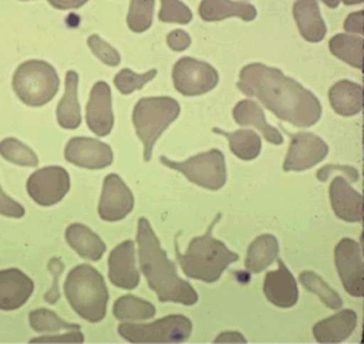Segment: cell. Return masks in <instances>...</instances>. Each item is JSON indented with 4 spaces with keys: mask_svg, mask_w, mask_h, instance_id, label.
I'll return each instance as SVG.
<instances>
[{
    "mask_svg": "<svg viewBox=\"0 0 364 344\" xmlns=\"http://www.w3.org/2000/svg\"><path fill=\"white\" fill-rule=\"evenodd\" d=\"M172 82L175 90L185 97L203 95L218 85L219 72L206 61L182 57L173 64Z\"/></svg>",
    "mask_w": 364,
    "mask_h": 344,
    "instance_id": "obj_9",
    "label": "cell"
},
{
    "mask_svg": "<svg viewBox=\"0 0 364 344\" xmlns=\"http://www.w3.org/2000/svg\"><path fill=\"white\" fill-rule=\"evenodd\" d=\"M328 102L336 114L353 117L363 109V87L351 80H340L328 90Z\"/></svg>",
    "mask_w": 364,
    "mask_h": 344,
    "instance_id": "obj_26",
    "label": "cell"
},
{
    "mask_svg": "<svg viewBox=\"0 0 364 344\" xmlns=\"http://www.w3.org/2000/svg\"><path fill=\"white\" fill-rule=\"evenodd\" d=\"M158 18L162 23L188 24L192 20V10L181 0H161Z\"/></svg>",
    "mask_w": 364,
    "mask_h": 344,
    "instance_id": "obj_36",
    "label": "cell"
},
{
    "mask_svg": "<svg viewBox=\"0 0 364 344\" xmlns=\"http://www.w3.org/2000/svg\"><path fill=\"white\" fill-rule=\"evenodd\" d=\"M343 28L347 33L363 36V33H364V11L357 10V11L350 13L343 23Z\"/></svg>",
    "mask_w": 364,
    "mask_h": 344,
    "instance_id": "obj_43",
    "label": "cell"
},
{
    "mask_svg": "<svg viewBox=\"0 0 364 344\" xmlns=\"http://www.w3.org/2000/svg\"><path fill=\"white\" fill-rule=\"evenodd\" d=\"M192 43V38L191 36L185 31V30H181V28H176V30H172L168 33L166 36V44L168 47L172 50V51H176V53H181V51H185Z\"/></svg>",
    "mask_w": 364,
    "mask_h": 344,
    "instance_id": "obj_42",
    "label": "cell"
},
{
    "mask_svg": "<svg viewBox=\"0 0 364 344\" xmlns=\"http://www.w3.org/2000/svg\"><path fill=\"white\" fill-rule=\"evenodd\" d=\"M328 154V145L311 132L290 134V146L283 162L284 172H301L321 162Z\"/></svg>",
    "mask_w": 364,
    "mask_h": 344,
    "instance_id": "obj_12",
    "label": "cell"
},
{
    "mask_svg": "<svg viewBox=\"0 0 364 344\" xmlns=\"http://www.w3.org/2000/svg\"><path fill=\"white\" fill-rule=\"evenodd\" d=\"M155 313V306L151 301L136 297L134 294H125L118 297L112 306L114 317L121 321H142L152 318Z\"/></svg>",
    "mask_w": 364,
    "mask_h": 344,
    "instance_id": "obj_30",
    "label": "cell"
},
{
    "mask_svg": "<svg viewBox=\"0 0 364 344\" xmlns=\"http://www.w3.org/2000/svg\"><path fill=\"white\" fill-rule=\"evenodd\" d=\"M279 257V242L276 236L264 233L257 236L247 247L245 267L250 273H260Z\"/></svg>",
    "mask_w": 364,
    "mask_h": 344,
    "instance_id": "obj_27",
    "label": "cell"
},
{
    "mask_svg": "<svg viewBox=\"0 0 364 344\" xmlns=\"http://www.w3.org/2000/svg\"><path fill=\"white\" fill-rule=\"evenodd\" d=\"M11 87L24 105L43 107L58 92L60 77L50 63L33 58L18 64L13 72Z\"/></svg>",
    "mask_w": 364,
    "mask_h": 344,
    "instance_id": "obj_6",
    "label": "cell"
},
{
    "mask_svg": "<svg viewBox=\"0 0 364 344\" xmlns=\"http://www.w3.org/2000/svg\"><path fill=\"white\" fill-rule=\"evenodd\" d=\"M30 327L40 334H55L61 330H80V326L75 323L64 321L55 311L41 307L28 313Z\"/></svg>",
    "mask_w": 364,
    "mask_h": 344,
    "instance_id": "obj_32",
    "label": "cell"
},
{
    "mask_svg": "<svg viewBox=\"0 0 364 344\" xmlns=\"http://www.w3.org/2000/svg\"><path fill=\"white\" fill-rule=\"evenodd\" d=\"M327 7H330V9H336V7H338V4L341 3V0H321Z\"/></svg>",
    "mask_w": 364,
    "mask_h": 344,
    "instance_id": "obj_46",
    "label": "cell"
},
{
    "mask_svg": "<svg viewBox=\"0 0 364 344\" xmlns=\"http://www.w3.org/2000/svg\"><path fill=\"white\" fill-rule=\"evenodd\" d=\"M334 173H340L341 176H344L350 183L351 182H357L360 179V173L357 171V168L350 166V165H324L320 169H317L316 176L320 182H326L331 178V175Z\"/></svg>",
    "mask_w": 364,
    "mask_h": 344,
    "instance_id": "obj_38",
    "label": "cell"
},
{
    "mask_svg": "<svg viewBox=\"0 0 364 344\" xmlns=\"http://www.w3.org/2000/svg\"><path fill=\"white\" fill-rule=\"evenodd\" d=\"M328 198L331 209L338 219L350 223L363 220V195L355 190L344 176L340 175L331 181Z\"/></svg>",
    "mask_w": 364,
    "mask_h": 344,
    "instance_id": "obj_18",
    "label": "cell"
},
{
    "mask_svg": "<svg viewBox=\"0 0 364 344\" xmlns=\"http://www.w3.org/2000/svg\"><path fill=\"white\" fill-rule=\"evenodd\" d=\"M233 119L236 124L242 125V127H253L256 128L263 138L274 145H280L283 144V135L282 132L270 125L264 117V111L263 108L259 105L257 101L253 100H240L232 111Z\"/></svg>",
    "mask_w": 364,
    "mask_h": 344,
    "instance_id": "obj_21",
    "label": "cell"
},
{
    "mask_svg": "<svg viewBox=\"0 0 364 344\" xmlns=\"http://www.w3.org/2000/svg\"><path fill=\"white\" fill-rule=\"evenodd\" d=\"M0 156L18 166L34 168L38 165L37 154L28 145L13 136L0 141Z\"/></svg>",
    "mask_w": 364,
    "mask_h": 344,
    "instance_id": "obj_33",
    "label": "cell"
},
{
    "mask_svg": "<svg viewBox=\"0 0 364 344\" xmlns=\"http://www.w3.org/2000/svg\"><path fill=\"white\" fill-rule=\"evenodd\" d=\"M78 72L68 70L64 80V94L57 104L55 118L61 128L77 129L81 124V108L78 101Z\"/></svg>",
    "mask_w": 364,
    "mask_h": 344,
    "instance_id": "obj_24",
    "label": "cell"
},
{
    "mask_svg": "<svg viewBox=\"0 0 364 344\" xmlns=\"http://www.w3.org/2000/svg\"><path fill=\"white\" fill-rule=\"evenodd\" d=\"M357 327V313L343 308L336 314L317 321L313 326V337L317 343H343Z\"/></svg>",
    "mask_w": 364,
    "mask_h": 344,
    "instance_id": "obj_20",
    "label": "cell"
},
{
    "mask_svg": "<svg viewBox=\"0 0 364 344\" xmlns=\"http://www.w3.org/2000/svg\"><path fill=\"white\" fill-rule=\"evenodd\" d=\"M48 4L57 10H74L82 7L88 0H47Z\"/></svg>",
    "mask_w": 364,
    "mask_h": 344,
    "instance_id": "obj_44",
    "label": "cell"
},
{
    "mask_svg": "<svg viewBox=\"0 0 364 344\" xmlns=\"http://www.w3.org/2000/svg\"><path fill=\"white\" fill-rule=\"evenodd\" d=\"M236 87L247 97L294 127H313L321 118L318 98L280 68L263 63L246 64L239 72Z\"/></svg>",
    "mask_w": 364,
    "mask_h": 344,
    "instance_id": "obj_1",
    "label": "cell"
},
{
    "mask_svg": "<svg viewBox=\"0 0 364 344\" xmlns=\"http://www.w3.org/2000/svg\"><path fill=\"white\" fill-rule=\"evenodd\" d=\"M136 243L139 270L148 287L162 303H179L192 306L198 301L196 290L179 277L176 266L168 259L149 220L139 217L136 223Z\"/></svg>",
    "mask_w": 364,
    "mask_h": 344,
    "instance_id": "obj_2",
    "label": "cell"
},
{
    "mask_svg": "<svg viewBox=\"0 0 364 344\" xmlns=\"http://www.w3.org/2000/svg\"><path fill=\"white\" fill-rule=\"evenodd\" d=\"M179 102L172 97H144L132 109V124L136 136L142 142L144 161L149 162L152 151L162 132L178 118Z\"/></svg>",
    "mask_w": 364,
    "mask_h": 344,
    "instance_id": "obj_5",
    "label": "cell"
},
{
    "mask_svg": "<svg viewBox=\"0 0 364 344\" xmlns=\"http://www.w3.org/2000/svg\"><path fill=\"white\" fill-rule=\"evenodd\" d=\"M363 37L351 33H338L328 41L330 53L357 70H363Z\"/></svg>",
    "mask_w": 364,
    "mask_h": 344,
    "instance_id": "obj_28",
    "label": "cell"
},
{
    "mask_svg": "<svg viewBox=\"0 0 364 344\" xmlns=\"http://www.w3.org/2000/svg\"><path fill=\"white\" fill-rule=\"evenodd\" d=\"M85 121L88 129L98 136H107L112 131V97L105 81H97L92 85L85 107Z\"/></svg>",
    "mask_w": 364,
    "mask_h": 344,
    "instance_id": "obj_15",
    "label": "cell"
},
{
    "mask_svg": "<svg viewBox=\"0 0 364 344\" xmlns=\"http://www.w3.org/2000/svg\"><path fill=\"white\" fill-rule=\"evenodd\" d=\"M155 0H129L127 26L134 33H144L152 26Z\"/></svg>",
    "mask_w": 364,
    "mask_h": 344,
    "instance_id": "obj_34",
    "label": "cell"
},
{
    "mask_svg": "<svg viewBox=\"0 0 364 344\" xmlns=\"http://www.w3.org/2000/svg\"><path fill=\"white\" fill-rule=\"evenodd\" d=\"M134 195L122 178L108 173L102 182L98 215L105 222H118L127 217L134 209Z\"/></svg>",
    "mask_w": 364,
    "mask_h": 344,
    "instance_id": "obj_14",
    "label": "cell"
},
{
    "mask_svg": "<svg viewBox=\"0 0 364 344\" xmlns=\"http://www.w3.org/2000/svg\"><path fill=\"white\" fill-rule=\"evenodd\" d=\"M108 279L115 287L124 290L138 287L141 276L136 269L134 240H124L111 250L108 256Z\"/></svg>",
    "mask_w": 364,
    "mask_h": 344,
    "instance_id": "obj_16",
    "label": "cell"
},
{
    "mask_svg": "<svg viewBox=\"0 0 364 344\" xmlns=\"http://www.w3.org/2000/svg\"><path fill=\"white\" fill-rule=\"evenodd\" d=\"M159 162L166 168L182 173L189 182L209 190H218L226 183L228 173L225 155L216 148L193 155L185 161H172L171 158L161 155Z\"/></svg>",
    "mask_w": 364,
    "mask_h": 344,
    "instance_id": "obj_7",
    "label": "cell"
},
{
    "mask_svg": "<svg viewBox=\"0 0 364 344\" xmlns=\"http://www.w3.org/2000/svg\"><path fill=\"white\" fill-rule=\"evenodd\" d=\"M64 236L67 244L85 260L98 262L107 250L104 240L82 223L68 225Z\"/></svg>",
    "mask_w": 364,
    "mask_h": 344,
    "instance_id": "obj_25",
    "label": "cell"
},
{
    "mask_svg": "<svg viewBox=\"0 0 364 344\" xmlns=\"http://www.w3.org/2000/svg\"><path fill=\"white\" fill-rule=\"evenodd\" d=\"M219 219L220 213L215 216L202 236L193 237L189 242L185 253H181L178 243H175L176 260L186 277L205 283H215L232 263L239 260L237 253L232 252L223 242L212 235Z\"/></svg>",
    "mask_w": 364,
    "mask_h": 344,
    "instance_id": "obj_3",
    "label": "cell"
},
{
    "mask_svg": "<svg viewBox=\"0 0 364 344\" xmlns=\"http://www.w3.org/2000/svg\"><path fill=\"white\" fill-rule=\"evenodd\" d=\"M203 21H222L237 17L243 21H252L257 16V10L252 3L239 0H200L198 9Z\"/></svg>",
    "mask_w": 364,
    "mask_h": 344,
    "instance_id": "obj_23",
    "label": "cell"
},
{
    "mask_svg": "<svg viewBox=\"0 0 364 344\" xmlns=\"http://www.w3.org/2000/svg\"><path fill=\"white\" fill-rule=\"evenodd\" d=\"M87 45L91 53L105 65L117 67L121 63V55L115 47H112L108 41L101 38L98 34H91L87 38Z\"/></svg>",
    "mask_w": 364,
    "mask_h": 344,
    "instance_id": "obj_37",
    "label": "cell"
},
{
    "mask_svg": "<svg viewBox=\"0 0 364 344\" xmlns=\"http://www.w3.org/2000/svg\"><path fill=\"white\" fill-rule=\"evenodd\" d=\"M18 1H31V0H18Z\"/></svg>",
    "mask_w": 364,
    "mask_h": 344,
    "instance_id": "obj_48",
    "label": "cell"
},
{
    "mask_svg": "<svg viewBox=\"0 0 364 344\" xmlns=\"http://www.w3.org/2000/svg\"><path fill=\"white\" fill-rule=\"evenodd\" d=\"M84 334L80 330H68L64 334H44L34 337L30 343H82Z\"/></svg>",
    "mask_w": 364,
    "mask_h": 344,
    "instance_id": "obj_40",
    "label": "cell"
},
{
    "mask_svg": "<svg viewBox=\"0 0 364 344\" xmlns=\"http://www.w3.org/2000/svg\"><path fill=\"white\" fill-rule=\"evenodd\" d=\"M156 68H151L145 72H135L131 68H122L115 74L114 84L121 94L128 95L151 82L156 77Z\"/></svg>",
    "mask_w": 364,
    "mask_h": 344,
    "instance_id": "obj_35",
    "label": "cell"
},
{
    "mask_svg": "<svg viewBox=\"0 0 364 344\" xmlns=\"http://www.w3.org/2000/svg\"><path fill=\"white\" fill-rule=\"evenodd\" d=\"M48 269L51 270V274H53V286H51V289L46 293V300L48 301V303H55L58 299H60V291H58V284H57V281H58V277H60V274H61V272H63V269H64V264H63V262L58 259V257H53L50 262H48Z\"/></svg>",
    "mask_w": 364,
    "mask_h": 344,
    "instance_id": "obj_41",
    "label": "cell"
},
{
    "mask_svg": "<svg viewBox=\"0 0 364 344\" xmlns=\"http://www.w3.org/2000/svg\"><path fill=\"white\" fill-rule=\"evenodd\" d=\"M64 294L71 308L85 321L98 323L105 318L109 294L102 274L95 267H73L64 281Z\"/></svg>",
    "mask_w": 364,
    "mask_h": 344,
    "instance_id": "obj_4",
    "label": "cell"
},
{
    "mask_svg": "<svg viewBox=\"0 0 364 344\" xmlns=\"http://www.w3.org/2000/svg\"><path fill=\"white\" fill-rule=\"evenodd\" d=\"M64 158L78 168L98 171L112 163L114 154L108 144L97 138L74 136L65 144Z\"/></svg>",
    "mask_w": 364,
    "mask_h": 344,
    "instance_id": "obj_13",
    "label": "cell"
},
{
    "mask_svg": "<svg viewBox=\"0 0 364 344\" xmlns=\"http://www.w3.org/2000/svg\"><path fill=\"white\" fill-rule=\"evenodd\" d=\"M247 340L245 338L243 334L239 331H223L218 334L213 340V343H246Z\"/></svg>",
    "mask_w": 364,
    "mask_h": 344,
    "instance_id": "obj_45",
    "label": "cell"
},
{
    "mask_svg": "<svg viewBox=\"0 0 364 344\" xmlns=\"http://www.w3.org/2000/svg\"><path fill=\"white\" fill-rule=\"evenodd\" d=\"M117 331L128 343H183L191 337L192 321L182 314H169L148 324L122 321Z\"/></svg>",
    "mask_w": 364,
    "mask_h": 344,
    "instance_id": "obj_8",
    "label": "cell"
},
{
    "mask_svg": "<svg viewBox=\"0 0 364 344\" xmlns=\"http://www.w3.org/2000/svg\"><path fill=\"white\" fill-rule=\"evenodd\" d=\"M212 131L225 136L229 142L232 154L242 161H253L262 151V138L252 129H237L228 132L220 128H213Z\"/></svg>",
    "mask_w": 364,
    "mask_h": 344,
    "instance_id": "obj_29",
    "label": "cell"
},
{
    "mask_svg": "<svg viewBox=\"0 0 364 344\" xmlns=\"http://www.w3.org/2000/svg\"><path fill=\"white\" fill-rule=\"evenodd\" d=\"M34 291V281L20 269L0 270V310L13 311L23 307Z\"/></svg>",
    "mask_w": 364,
    "mask_h": 344,
    "instance_id": "obj_19",
    "label": "cell"
},
{
    "mask_svg": "<svg viewBox=\"0 0 364 344\" xmlns=\"http://www.w3.org/2000/svg\"><path fill=\"white\" fill-rule=\"evenodd\" d=\"M299 281L306 290L316 294L326 307L331 310H340L343 307V299L340 297V294L331 286H328V283L317 273L311 270H304L300 273Z\"/></svg>",
    "mask_w": 364,
    "mask_h": 344,
    "instance_id": "obj_31",
    "label": "cell"
},
{
    "mask_svg": "<svg viewBox=\"0 0 364 344\" xmlns=\"http://www.w3.org/2000/svg\"><path fill=\"white\" fill-rule=\"evenodd\" d=\"M364 0H341L343 4L346 6H354V4H361Z\"/></svg>",
    "mask_w": 364,
    "mask_h": 344,
    "instance_id": "obj_47",
    "label": "cell"
},
{
    "mask_svg": "<svg viewBox=\"0 0 364 344\" xmlns=\"http://www.w3.org/2000/svg\"><path fill=\"white\" fill-rule=\"evenodd\" d=\"M71 186L68 172L58 165L36 169L26 182L27 195L40 206H53L64 199Z\"/></svg>",
    "mask_w": 364,
    "mask_h": 344,
    "instance_id": "obj_10",
    "label": "cell"
},
{
    "mask_svg": "<svg viewBox=\"0 0 364 344\" xmlns=\"http://www.w3.org/2000/svg\"><path fill=\"white\" fill-rule=\"evenodd\" d=\"M334 263L344 290L361 299L364 296V266L363 250L351 237H343L334 249Z\"/></svg>",
    "mask_w": 364,
    "mask_h": 344,
    "instance_id": "obj_11",
    "label": "cell"
},
{
    "mask_svg": "<svg viewBox=\"0 0 364 344\" xmlns=\"http://www.w3.org/2000/svg\"><path fill=\"white\" fill-rule=\"evenodd\" d=\"M293 18L300 36L309 43H320L327 33L317 0H296L293 3Z\"/></svg>",
    "mask_w": 364,
    "mask_h": 344,
    "instance_id": "obj_22",
    "label": "cell"
},
{
    "mask_svg": "<svg viewBox=\"0 0 364 344\" xmlns=\"http://www.w3.org/2000/svg\"><path fill=\"white\" fill-rule=\"evenodd\" d=\"M0 215L11 219H21L26 215V209L21 203L10 198L0 186Z\"/></svg>",
    "mask_w": 364,
    "mask_h": 344,
    "instance_id": "obj_39",
    "label": "cell"
},
{
    "mask_svg": "<svg viewBox=\"0 0 364 344\" xmlns=\"http://www.w3.org/2000/svg\"><path fill=\"white\" fill-rule=\"evenodd\" d=\"M277 269L267 272L263 281V293L266 299L279 308H290L299 301V287L293 273L277 257Z\"/></svg>",
    "mask_w": 364,
    "mask_h": 344,
    "instance_id": "obj_17",
    "label": "cell"
}]
</instances>
